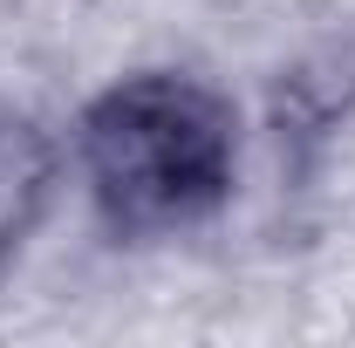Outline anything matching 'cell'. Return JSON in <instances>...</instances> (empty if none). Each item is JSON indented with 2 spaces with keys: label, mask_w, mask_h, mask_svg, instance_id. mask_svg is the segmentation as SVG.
Here are the masks:
<instances>
[{
  "label": "cell",
  "mask_w": 355,
  "mask_h": 348,
  "mask_svg": "<svg viewBox=\"0 0 355 348\" xmlns=\"http://www.w3.org/2000/svg\"><path fill=\"white\" fill-rule=\"evenodd\" d=\"M89 184L116 225H184L219 205L232 171V116L212 89L144 76L110 89L83 123Z\"/></svg>",
  "instance_id": "1"
},
{
  "label": "cell",
  "mask_w": 355,
  "mask_h": 348,
  "mask_svg": "<svg viewBox=\"0 0 355 348\" xmlns=\"http://www.w3.org/2000/svg\"><path fill=\"white\" fill-rule=\"evenodd\" d=\"M42 184H48L42 143L21 130V123H0V246L28 232V218L42 205Z\"/></svg>",
  "instance_id": "2"
}]
</instances>
